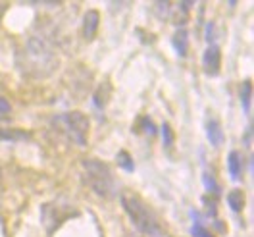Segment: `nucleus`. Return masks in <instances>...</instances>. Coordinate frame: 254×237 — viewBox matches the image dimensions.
<instances>
[{"label":"nucleus","mask_w":254,"mask_h":237,"mask_svg":"<svg viewBox=\"0 0 254 237\" xmlns=\"http://www.w3.org/2000/svg\"><path fill=\"white\" fill-rule=\"evenodd\" d=\"M239 98H241L243 112L249 116V114H251V102H253V81H251V79L243 81L241 91H239Z\"/></svg>","instance_id":"obj_11"},{"label":"nucleus","mask_w":254,"mask_h":237,"mask_svg":"<svg viewBox=\"0 0 254 237\" xmlns=\"http://www.w3.org/2000/svg\"><path fill=\"white\" fill-rule=\"evenodd\" d=\"M202 181H204V187H206L208 193H214V195L220 193V185H218V181L214 179V175L210 174V172H204V174H202Z\"/></svg>","instance_id":"obj_15"},{"label":"nucleus","mask_w":254,"mask_h":237,"mask_svg":"<svg viewBox=\"0 0 254 237\" xmlns=\"http://www.w3.org/2000/svg\"><path fill=\"white\" fill-rule=\"evenodd\" d=\"M251 137H253V127H249L247 129V135H245V145L247 147H251Z\"/></svg>","instance_id":"obj_21"},{"label":"nucleus","mask_w":254,"mask_h":237,"mask_svg":"<svg viewBox=\"0 0 254 237\" xmlns=\"http://www.w3.org/2000/svg\"><path fill=\"white\" fill-rule=\"evenodd\" d=\"M71 216H77V210L71 206V203H62V201H54V203H45L41 208V218L43 226L47 230V234H54L56 228H60L64 222Z\"/></svg>","instance_id":"obj_5"},{"label":"nucleus","mask_w":254,"mask_h":237,"mask_svg":"<svg viewBox=\"0 0 254 237\" xmlns=\"http://www.w3.org/2000/svg\"><path fill=\"white\" fill-rule=\"evenodd\" d=\"M172 45H174L175 52L185 58L187 56V50H189V35H187V29H177L172 39Z\"/></svg>","instance_id":"obj_10"},{"label":"nucleus","mask_w":254,"mask_h":237,"mask_svg":"<svg viewBox=\"0 0 254 237\" xmlns=\"http://www.w3.org/2000/svg\"><path fill=\"white\" fill-rule=\"evenodd\" d=\"M19 72L29 79L48 78L58 66V52L54 41L47 33H33L23 48L16 54Z\"/></svg>","instance_id":"obj_1"},{"label":"nucleus","mask_w":254,"mask_h":237,"mask_svg":"<svg viewBox=\"0 0 254 237\" xmlns=\"http://www.w3.org/2000/svg\"><path fill=\"white\" fill-rule=\"evenodd\" d=\"M227 170L231 174V179H235V181L241 179V174L245 170V158L239 151H231L227 155Z\"/></svg>","instance_id":"obj_8"},{"label":"nucleus","mask_w":254,"mask_h":237,"mask_svg":"<svg viewBox=\"0 0 254 237\" xmlns=\"http://www.w3.org/2000/svg\"><path fill=\"white\" fill-rule=\"evenodd\" d=\"M81 166H83L85 183L95 195H98L100 199H108V201L118 197L120 185L106 162L96 160V158H87V160H83Z\"/></svg>","instance_id":"obj_3"},{"label":"nucleus","mask_w":254,"mask_h":237,"mask_svg":"<svg viewBox=\"0 0 254 237\" xmlns=\"http://www.w3.org/2000/svg\"><path fill=\"white\" fill-rule=\"evenodd\" d=\"M141 124H143V131L146 135H154L156 133V127H154V122L150 120V118H141Z\"/></svg>","instance_id":"obj_17"},{"label":"nucleus","mask_w":254,"mask_h":237,"mask_svg":"<svg viewBox=\"0 0 254 237\" xmlns=\"http://www.w3.org/2000/svg\"><path fill=\"white\" fill-rule=\"evenodd\" d=\"M0 137H2V139H16V137L27 139L29 135H25V133H12V131H0Z\"/></svg>","instance_id":"obj_18"},{"label":"nucleus","mask_w":254,"mask_h":237,"mask_svg":"<svg viewBox=\"0 0 254 237\" xmlns=\"http://www.w3.org/2000/svg\"><path fill=\"white\" fill-rule=\"evenodd\" d=\"M227 205L233 212H241L245 208V193L241 189H233L227 193Z\"/></svg>","instance_id":"obj_13"},{"label":"nucleus","mask_w":254,"mask_h":237,"mask_svg":"<svg viewBox=\"0 0 254 237\" xmlns=\"http://www.w3.org/2000/svg\"><path fill=\"white\" fill-rule=\"evenodd\" d=\"M220 66H222V52L220 47L214 43V45H208V48L204 50V56H202V68H204V74L206 76H218L220 74Z\"/></svg>","instance_id":"obj_6"},{"label":"nucleus","mask_w":254,"mask_h":237,"mask_svg":"<svg viewBox=\"0 0 254 237\" xmlns=\"http://www.w3.org/2000/svg\"><path fill=\"white\" fill-rule=\"evenodd\" d=\"M206 41L210 45H214L212 41H214V23H208L206 25Z\"/></svg>","instance_id":"obj_20"},{"label":"nucleus","mask_w":254,"mask_h":237,"mask_svg":"<svg viewBox=\"0 0 254 237\" xmlns=\"http://www.w3.org/2000/svg\"><path fill=\"white\" fill-rule=\"evenodd\" d=\"M190 218H192V226H190V234H192V237H214L212 234H210V230L204 226L202 218H200L194 210H190Z\"/></svg>","instance_id":"obj_12"},{"label":"nucleus","mask_w":254,"mask_h":237,"mask_svg":"<svg viewBox=\"0 0 254 237\" xmlns=\"http://www.w3.org/2000/svg\"><path fill=\"white\" fill-rule=\"evenodd\" d=\"M122 205L127 212L131 224L137 228V232H141L146 237H166V232L160 224L158 216L152 212V208H148L141 197L124 193L122 195Z\"/></svg>","instance_id":"obj_2"},{"label":"nucleus","mask_w":254,"mask_h":237,"mask_svg":"<svg viewBox=\"0 0 254 237\" xmlns=\"http://www.w3.org/2000/svg\"><path fill=\"white\" fill-rule=\"evenodd\" d=\"M118 164H120V168H124L126 172H133V170H135V162H133V158H131V155H129L127 151H120V153H118Z\"/></svg>","instance_id":"obj_14"},{"label":"nucleus","mask_w":254,"mask_h":237,"mask_svg":"<svg viewBox=\"0 0 254 237\" xmlns=\"http://www.w3.org/2000/svg\"><path fill=\"white\" fill-rule=\"evenodd\" d=\"M98 23H100V16L96 10H89L85 17H83V37L87 41H93L98 31Z\"/></svg>","instance_id":"obj_7"},{"label":"nucleus","mask_w":254,"mask_h":237,"mask_svg":"<svg viewBox=\"0 0 254 237\" xmlns=\"http://www.w3.org/2000/svg\"><path fill=\"white\" fill-rule=\"evenodd\" d=\"M10 110H12L10 102H8L4 96H0V114H2V116H6V114H10Z\"/></svg>","instance_id":"obj_19"},{"label":"nucleus","mask_w":254,"mask_h":237,"mask_svg":"<svg viewBox=\"0 0 254 237\" xmlns=\"http://www.w3.org/2000/svg\"><path fill=\"white\" fill-rule=\"evenodd\" d=\"M50 124L56 131H60L67 141L75 143L79 147L87 145V135H89L91 122L83 112H64V114L54 116Z\"/></svg>","instance_id":"obj_4"},{"label":"nucleus","mask_w":254,"mask_h":237,"mask_svg":"<svg viewBox=\"0 0 254 237\" xmlns=\"http://www.w3.org/2000/svg\"><path fill=\"white\" fill-rule=\"evenodd\" d=\"M206 137H208V141H210V145H214V147H222L223 129L216 118H208L206 120Z\"/></svg>","instance_id":"obj_9"},{"label":"nucleus","mask_w":254,"mask_h":237,"mask_svg":"<svg viewBox=\"0 0 254 237\" xmlns=\"http://www.w3.org/2000/svg\"><path fill=\"white\" fill-rule=\"evenodd\" d=\"M162 137H164V147H172L174 143V133H172V127L168 124L162 126Z\"/></svg>","instance_id":"obj_16"}]
</instances>
